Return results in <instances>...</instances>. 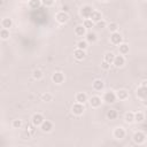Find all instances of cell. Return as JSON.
<instances>
[{"instance_id": "1", "label": "cell", "mask_w": 147, "mask_h": 147, "mask_svg": "<svg viewBox=\"0 0 147 147\" xmlns=\"http://www.w3.org/2000/svg\"><path fill=\"white\" fill-rule=\"evenodd\" d=\"M55 20H56L59 23L64 24V23H67V22L69 21V15H68L65 11H59V13H56V15H55Z\"/></svg>"}, {"instance_id": "2", "label": "cell", "mask_w": 147, "mask_h": 147, "mask_svg": "<svg viewBox=\"0 0 147 147\" xmlns=\"http://www.w3.org/2000/svg\"><path fill=\"white\" fill-rule=\"evenodd\" d=\"M116 93H114L113 91H108L105 93L103 95V101H106L107 103H114L116 101Z\"/></svg>"}, {"instance_id": "3", "label": "cell", "mask_w": 147, "mask_h": 147, "mask_svg": "<svg viewBox=\"0 0 147 147\" xmlns=\"http://www.w3.org/2000/svg\"><path fill=\"white\" fill-rule=\"evenodd\" d=\"M93 10H94V9H93L91 6L86 5V6H84V7L80 8V15H82V17H84V18H88Z\"/></svg>"}, {"instance_id": "4", "label": "cell", "mask_w": 147, "mask_h": 147, "mask_svg": "<svg viewBox=\"0 0 147 147\" xmlns=\"http://www.w3.org/2000/svg\"><path fill=\"white\" fill-rule=\"evenodd\" d=\"M123 40V37L121 36L119 32H111V36H110V41L114 44V45H119Z\"/></svg>"}, {"instance_id": "5", "label": "cell", "mask_w": 147, "mask_h": 147, "mask_svg": "<svg viewBox=\"0 0 147 147\" xmlns=\"http://www.w3.org/2000/svg\"><path fill=\"white\" fill-rule=\"evenodd\" d=\"M146 140V134L144 133V132H140V131H138V132H136L134 134H133V141L136 142V144H142L144 141Z\"/></svg>"}, {"instance_id": "6", "label": "cell", "mask_w": 147, "mask_h": 147, "mask_svg": "<svg viewBox=\"0 0 147 147\" xmlns=\"http://www.w3.org/2000/svg\"><path fill=\"white\" fill-rule=\"evenodd\" d=\"M84 110H85V108H84V105H83V103L76 102V103L72 106V113H74L75 115H77V116L82 115V114L84 113Z\"/></svg>"}, {"instance_id": "7", "label": "cell", "mask_w": 147, "mask_h": 147, "mask_svg": "<svg viewBox=\"0 0 147 147\" xmlns=\"http://www.w3.org/2000/svg\"><path fill=\"white\" fill-rule=\"evenodd\" d=\"M31 122H32V125H34V126H40V124L44 122V116L41 115V114H34L33 116H32V119H31Z\"/></svg>"}, {"instance_id": "8", "label": "cell", "mask_w": 147, "mask_h": 147, "mask_svg": "<svg viewBox=\"0 0 147 147\" xmlns=\"http://www.w3.org/2000/svg\"><path fill=\"white\" fill-rule=\"evenodd\" d=\"M40 129H41L44 132H49V131H52V129H53V123H52L51 121L44 119V122L40 124Z\"/></svg>"}, {"instance_id": "9", "label": "cell", "mask_w": 147, "mask_h": 147, "mask_svg": "<svg viewBox=\"0 0 147 147\" xmlns=\"http://www.w3.org/2000/svg\"><path fill=\"white\" fill-rule=\"evenodd\" d=\"M113 63H114V65H115V67L121 68V67H123V65H124V63H125V59H124V56H123V55H117V56H115V57H114Z\"/></svg>"}, {"instance_id": "10", "label": "cell", "mask_w": 147, "mask_h": 147, "mask_svg": "<svg viewBox=\"0 0 147 147\" xmlns=\"http://www.w3.org/2000/svg\"><path fill=\"white\" fill-rule=\"evenodd\" d=\"M52 80H53L55 84H61V83L64 80V76H63L62 72L57 71V72L53 74V76H52Z\"/></svg>"}, {"instance_id": "11", "label": "cell", "mask_w": 147, "mask_h": 147, "mask_svg": "<svg viewBox=\"0 0 147 147\" xmlns=\"http://www.w3.org/2000/svg\"><path fill=\"white\" fill-rule=\"evenodd\" d=\"M90 103H91V107L98 108V107H100V105H101V98L98 96V95H94V96H92V98L90 99Z\"/></svg>"}, {"instance_id": "12", "label": "cell", "mask_w": 147, "mask_h": 147, "mask_svg": "<svg viewBox=\"0 0 147 147\" xmlns=\"http://www.w3.org/2000/svg\"><path fill=\"white\" fill-rule=\"evenodd\" d=\"M92 22H94V23H96L98 21H100L101 18H102V15H101V13L100 11H98V10H93L92 11V14L90 15V17H88Z\"/></svg>"}, {"instance_id": "13", "label": "cell", "mask_w": 147, "mask_h": 147, "mask_svg": "<svg viewBox=\"0 0 147 147\" xmlns=\"http://www.w3.org/2000/svg\"><path fill=\"white\" fill-rule=\"evenodd\" d=\"M114 137L116 139H123L125 137V131L123 127H116L114 130Z\"/></svg>"}, {"instance_id": "14", "label": "cell", "mask_w": 147, "mask_h": 147, "mask_svg": "<svg viewBox=\"0 0 147 147\" xmlns=\"http://www.w3.org/2000/svg\"><path fill=\"white\" fill-rule=\"evenodd\" d=\"M85 55H86V53H85L84 49L76 48V49L74 51V56H75V59H77V60H83V59L85 57Z\"/></svg>"}, {"instance_id": "15", "label": "cell", "mask_w": 147, "mask_h": 147, "mask_svg": "<svg viewBox=\"0 0 147 147\" xmlns=\"http://www.w3.org/2000/svg\"><path fill=\"white\" fill-rule=\"evenodd\" d=\"M87 101V95L85 94V93H83V92H79V93H77L76 94V102H78V103H85Z\"/></svg>"}, {"instance_id": "16", "label": "cell", "mask_w": 147, "mask_h": 147, "mask_svg": "<svg viewBox=\"0 0 147 147\" xmlns=\"http://www.w3.org/2000/svg\"><path fill=\"white\" fill-rule=\"evenodd\" d=\"M75 34L78 36V37H83V36L86 34V29L83 25H77L75 28Z\"/></svg>"}, {"instance_id": "17", "label": "cell", "mask_w": 147, "mask_h": 147, "mask_svg": "<svg viewBox=\"0 0 147 147\" xmlns=\"http://www.w3.org/2000/svg\"><path fill=\"white\" fill-rule=\"evenodd\" d=\"M103 87H105V84L101 79H95L93 82V88L95 91H101V90H103Z\"/></svg>"}, {"instance_id": "18", "label": "cell", "mask_w": 147, "mask_h": 147, "mask_svg": "<svg viewBox=\"0 0 147 147\" xmlns=\"http://www.w3.org/2000/svg\"><path fill=\"white\" fill-rule=\"evenodd\" d=\"M116 98H118L119 100H125V99L129 98V92L126 90H119L116 93Z\"/></svg>"}, {"instance_id": "19", "label": "cell", "mask_w": 147, "mask_h": 147, "mask_svg": "<svg viewBox=\"0 0 147 147\" xmlns=\"http://www.w3.org/2000/svg\"><path fill=\"white\" fill-rule=\"evenodd\" d=\"M1 25L3 29H9L13 26V21L11 18H8V17H5L2 21H1Z\"/></svg>"}, {"instance_id": "20", "label": "cell", "mask_w": 147, "mask_h": 147, "mask_svg": "<svg viewBox=\"0 0 147 147\" xmlns=\"http://www.w3.org/2000/svg\"><path fill=\"white\" fill-rule=\"evenodd\" d=\"M118 52L121 55H125L129 53V45L127 44H119V47H118Z\"/></svg>"}, {"instance_id": "21", "label": "cell", "mask_w": 147, "mask_h": 147, "mask_svg": "<svg viewBox=\"0 0 147 147\" xmlns=\"http://www.w3.org/2000/svg\"><path fill=\"white\" fill-rule=\"evenodd\" d=\"M41 5V0H29V6L32 9H39Z\"/></svg>"}, {"instance_id": "22", "label": "cell", "mask_w": 147, "mask_h": 147, "mask_svg": "<svg viewBox=\"0 0 147 147\" xmlns=\"http://www.w3.org/2000/svg\"><path fill=\"white\" fill-rule=\"evenodd\" d=\"M146 91H147V90H146V86H141V87H139L138 91H137L138 96L141 98V99H145L146 95H147V92H146Z\"/></svg>"}, {"instance_id": "23", "label": "cell", "mask_w": 147, "mask_h": 147, "mask_svg": "<svg viewBox=\"0 0 147 147\" xmlns=\"http://www.w3.org/2000/svg\"><path fill=\"white\" fill-rule=\"evenodd\" d=\"M85 36H86V41H88V42H95L96 41V34L94 32H88Z\"/></svg>"}, {"instance_id": "24", "label": "cell", "mask_w": 147, "mask_h": 147, "mask_svg": "<svg viewBox=\"0 0 147 147\" xmlns=\"http://www.w3.org/2000/svg\"><path fill=\"white\" fill-rule=\"evenodd\" d=\"M114 57H115V55H114V53H111V52H108V53H106L105 54V57H103V61H106V62H108V63H113V61H114Z\"/></svg>"}, {"instance_id": "25", "label": "cell", "mask_w": 147, "mask_h": 147, "mask_svg": "<svg viewBox=\"0 0 147 147\" xmlns=\"http://www.w3.org/2000/svg\"><path fill=\"white\" fill-rule=\"evenodd\" d=\"M116 117H117V111L115 109H109L107 111V118L108 119L113 121V119H116Z\"/></svg>"}, {"instance_id": "26", "label": "cell", "mask_w": 147, "mask_h": 147, "mask_svg": "<svg viewBox=\"0 0 147 147\" xmlns=\"http://www.w3.org/2000/svg\"><path fill=\"white\" fill-rule=\"evenodd\" d=\"M124 119H125L126 123H132V122H134V113H132V111L126 113L125 116H124Z\"/></svg>"}, {"instance_id": "27", "label": "cell", "mask_w": 147, "mask_h": 147, "mask_svg": "<svg viewBox=\"0 0 147 147\" xmlns=\"http://www.w3.org/2000/svg\"><path fill=\"white\" fill-rule=\"evenodd\" d=\"M32 76H33V78H34V79L39 80V79H41V78H42L44 74H42V71H41L40 69H34V70H33V74H32Z\"/></svg>"}, {"instance_id": "28", "label": "cell", "mask_w": 147, "mask_h": 147, "mask_svg": "<svg viewBox=\"0 0 147 147\" xmlns=\"http://www.w3.org/2000/svg\"><path fill=\"white\" fill-rule=\"evenodd\" d=\"M144 119H145V115H144V113L138 111V113L134 114V121H136V122L140 123V122H142Z\"/></svg>"}, {"instance_id": "29", "label": "cell", "mask_w": 147, "mask_h": 147, "mask_svg": "<svg viewBox=\"0 0 147 147\" xmlns=\"http://www.w3.org/2000/svg\"><path fill=\"white\" fill-rule=\"evenodd\" d=\"M0 38L3 39V40L8 39V38H9V30H8V29H2V30L0 31Z\"/></svg>"}, {"instance_id": "30", "label": "cell", "mask_w": 147, "mask_h": 147, "mask_svg": "<svg viewBox=\"0 0 147 147\" xmlns=\"http://www.w3.org/2000/svg\"><path fill=\"white\" fill-rule=\"evenodd\" d=\"M93 25H94V22H92L90 18H85V21L83 23V26L85 29H91V28H93Z\"/></svg>"}, {"instance_id": "31", "label": "cell", "mask_w": 147, "mask_h": 147, "mask_svg": "<svg viewBox=\"0 0 147 147\" xmlns=\"http://www.w3.org/2000/svg\"><path fill=\"white\" fill-rule=\"evenodd\" d=\"M77 48L85 51V49L87 48V41H86V40H79V41L77 42Z\"/></svg>"}, {"instance_id": "32", "label": "cell", "mask_w": 147, "mask_h": 147, "mask_svg": "<svg viewBox=\"0 0 147 147\" xmlns=\"http://www.w3.org/2000/svg\"><path fill=\"white\" fill-rule=\"evenodd\" d=\"M109 30L111 31V32H116L117 31V29H118V24L117 23H115V22H113V23H110L109 24Z\"/></svg>"}, {"instance_id": "33", "label": "cell", "mask_w": 147, "mask_h": 147, "mask_svg": "<svg viewBox=\"0 0 147 147\" xmlns=\"http://www.w3.org/2000/svg\"><path fill=\"white\" fill-rule=\"evenodd\" d=\"M22 124H23V123H22L21 119H14V121H13V126H14L15 129H20V127L22 126Z\"/></svg>"}, {"instance_id": "34", "label": "cell", "mask_w": 147, "mask_h": 147, "mask_svg": "<svg viewBox=\"0 0 147 147\" xmlns=\"http://www.w3.org/2000/svg\"><path fill=\"white\" fill-rule=\"evenodd\" d=\"M41 99H42L44 101H51V100H52V95H51L49 93H45V94L41 95Z\"/></svg>"}, {"instance_id": "35", "label": "cell", "mask_w": 147, "mask_h": 147, "mask_svg": "<svg viewBox=\"0 0 147 147\" xmlns=\"http://www.w3.org/2000/svg\"><path fill=\"white\" fill-rule=\"evenodd\" d=\"M41 3L44 6H46V7H49V6H52L54 3V0H41Z\"/></svg>"}, {"instance_id": "36", "label": "cell", "mask_w": 147, "mask_h": 147, "mask_svg": "<svg viewBox=\"0 0 147 147\" xmlns=\"http://www.w3.org/2000/svg\"><path fill=\"white\" fill-rule=\"evenodd\" d=\"M107 24H106V22L105 21H102V20H100V21H98L96 22V26L99 28V29H102V28H105Z\"/></svg>"}, {"instance_id": "37", "label": "cell", "mask_w": 147, "mask_h": 147, "mask_svg": "<svg viewBox=\"0 0 147 147\" xmlns=\"http://www.w3.org/2000/svg\"><path fill=\"white\" fill-rule=\"evenodd\" d=\"M101 67H102V69H105V70H108V69H110V63H108V62L103 61V62L101 63Z\"/></svg>"}, {"instance_id": "38", "label": "cell", "mask_w": 147, "mask_h": 147, "mask_svg": "<svg viewBox=\"0 0 147 147\" xmlns=\"http://www.w3.org/2000/svg\"><path fill=\"white\" fill-rule=\"evenodd\" d=\"M22 1H25V2H28V1H29V0H22Z\"/></svg>"}, {"instance_id": "39", "label": "cell", "mask_w": 147, "mask_h": 147, "mask_svg": "<svg viewBox=\"0 0 147 147\" xmlns=\"http://www.w3.org/2000/svg\"><path fill=\"white\" fill-rule=\"evenodd\" d=\"M100 1H106V0H100Z\"/></svg>"}]
</instances>
